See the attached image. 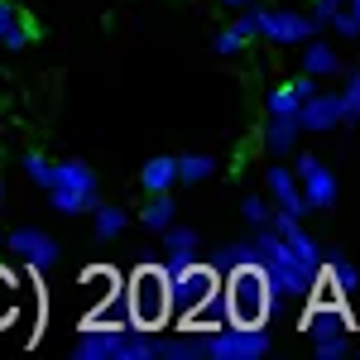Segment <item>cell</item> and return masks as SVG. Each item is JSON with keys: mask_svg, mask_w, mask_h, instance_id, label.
<instances>
[{"mask_svg": "<svg viewBox=\"0 0 360 360\" xmlns=\"http://www.w3.org/2000/svg\"><path fill=\"white\" fill-rule=\"evenodd\" d=\"M250 240H255V264L264 269L269 288H274V298H293V303H303L307 293H312V283H317V274H307V269H303V259L293 255V245L278 236L274 226H250Z\"/></svg>", "mask_w": 360, "mask_h": 360, "instance_id": "obj_1", "label": "cell"}, {"mask_svg": "<svg viewBox=\"0 0 360 360\" xmlns=\"http://www.w3.org/2000/svg\"><path fill=\"white\" fill-rule=\"evenodd\" d=\"M72 360H164V336L139 327H82L72 341Z\"/></svg>", "mask_w": 360, "mask_h": 360, "instance_id": "obj_2", "label": "cell"}, {"mask_svg": "<svg viewBox=\"0 0 360 360\" xmlns=\"http://www.w3.org/2000/svg\"><path fill=\"white\" fill-rule=\"evenodd\" d=\"M221 298H226V312H231L236 327H269V312L278 307L274 288H269L259 264H240V269L221 274Z\"/></svg>", "mask_w": 360, "mask_h": 360, "instance_id": "obj_3", "label": "cell"}, {"mask_svg": "<svg viewBox=\"0 0 360 360\" xmlns=\"http://www.w3.org/2000/svg\"><path fill=\"white\" fill-rule=\"evenodd\" d=\"M125 303H130V327L139 332H164L173 322V303H168V274L164 264H135V274L125 278Z\"/></svg>", "mask_w": 360, "mask_h": 360, "instance_id": "obj_4", "label": "cell"}, {"mask_svg": "<svg viewBox=\"0 0 360 360\" xmlns=\"http://www.w3.org/2000/svg\"><path fill=\"white\" fill-rule=\"evenodd\" d=\"M49 207H53L58 217H86L96 202H101V178H96V168L86 164V159H53V178H49Z\"/></svg>", "mask_w": 360, "mask_h": 360, "instance_id": "obj_5", "label": "cell"}, {"mask_svg": "<svg viewBox=\"0 0 360 360\" xmlns=\"http://www.w3.org/2000/svg\"><path fill=\"white\" fill-rule=\"evenodd\" d=\"M202 356L207 360H264V356H274V336H269V327L226 322V327L202 332Z\"/></svg>", "mask_w": 360, "mask_h": 360, "instance_id": "obj_6", "label": "cell"}, {"mask_svg": "<svg viewBox=\"0 0 360 360\" xmlns=\"http://www.w3.org/2000/svg\"><path fill=\"white\" fill-rule=\"evenodd\" d=\"M312 34H327L317 29V20L307 10H288V5H255V39L274 44V49H298Z\"/></svg>", "mask_w": 360, "mask_h": 360, "instance_id": "obj_7", "label": "cell"}, {"mask_svg": "<svg viewBox=\"0 0 360 360\" xmlns=\"http://www.w3.org/2000/svg\"><path fill=\"white\" fill-rule=\"evenodd\" d=\"M293 173H298V188H303V202L307 212H332L336 197H341V183H336V173L312 149H293Z\"/></svg>", "mask_w": 360, "mask_h": 360, "instance_id": "obj_8", "label": "cell"}, {"mask_svg": "<svg viewBox=\"0 0 360 360\" xmlns=\"http://www.w3.org/2000/svg\"><path fill=\"white\" fill-rule=\"evenodd\" d=\"M5 255H15L20 264H25L29 274H44V269H53L58 264V240L44 231V226H15V231H5V240H0Z\"/></svg>", "mask_w": 360, "mask_h": 360, "instance_id": "obj_9", "label": "cell"}, {"mask_svg": "<svg viewBox=\"0 0 360 360\" xmlns=\"http://www.w3.org/2000/svg\"><path fill=\"white\" fill-rule=\"evenodd\" d=\"M221 288V274L207 264V259H193L188 269H178V274H168V303H173V317H183V312H193L202 298H212Z\"/></svg>", "mask_w": 360, "mask_h": 360, "instance_id": "obj_10", "label": "cell"}, {"mask_svg": "<svg viewBox=\"0 0 360 360\" xmlns=\"http://www.w3.org/2000/svg\"><path fill=\"white\" fill-rule=\"evenodd\" d=\"M264 197H269V207L288 212V217H312L307 202H303V188H298V173H293V164H283V159H274V164L264 168Z\"/></svg>", "mask_w": 360, "mask_h": 360, "instance_id": "obj_11", "label": "cell"}, {"mask_svg": "<svg viewBox=\"0 0 360 360\" xmlns=\"http://www.w3.org/2000/svg\"><path fill=\"white\" fill-rule=\"evenodd\" d=\"M298 125H303V135H332V130H341V101H336V91L317 86L312 96H303Z\"/></svg>", "mask_w": 360, "mask_h": 360, "instance_id": "obj_12", "label": "cell"}, {"mask_svg": "<svg viewBox=\"0 0 360 360\" xmlns=\"http://www.w3.org/2000/svg\"><path fill=\"white\" fill-rule=\"evenodd\" d=\"M298 332L312 341V336H332V332H356L346 307L341 303H317V298H303V317H298Z\"/></svg>", "mask_w": 360, "mask_h": 360, "instance_id": "obj_13", "label": "cell"}, {"mask_svg": "<svg viewBox=\"0 0 360 360\" xmlns=\"http://www.w3.org/2000/svg\"><path fill=\"white\" fill-rule=\"evenodd\" d=\"M298 63H303L307 77H317V82H332V77L346 72V68H341V53H336V44H327L322 34H312L307 44H298Z\"/></svg>", "mask_w": 360, "mask_h": 360, "instance_id": "obj_14", "label": "cell"}, {"mask_svg": "<svg viewBox=\"0 0 360 360\" xmlns=\"http://www.w3.org/2000/svg\"><path fill=\"white\" fill-rule=\"evenodd\" d=\"M245 44H255V5L236 10V20L212 39V53L217 58H236V53H245Z\"/></svg>", "mask_w": 360, "mask_h": 360, "instance_id": "obj_15", "label": "cell"}, {"mask_svg": "<svg viewBox=\"0 0 360 360\" xmlns=\"http://www.w3.org/2000/svg\"><path fill=\"white\" fill-rule=\"evenodd\" d=\"M264 149L274 154V159H288L293 149H298V139H303V125H298V115H264Z\"/></svg>", "mask_w": 360, "mask_h": 360, "instance_id": "obj_16", "label": "cell"}, {"mask_svg": "<svg viewBox=\"0 0 360 360\" xmlns=\"http://www.w3.org/2000/svg\"><path fill=\"white\" fill-rule=\"evenodd\" d=\"M178 188V154H154L139 164V193L144 197H159Z\"/></svg>", "mask_w": 360, "mask_h": 360, "instance_id": "obj_17", "label": "cell"}, {"mask_svg": "<svg viewBox=\"0 0 360 360\" xmlns=\"http://www.w3.org/2000/svg\"><path fill=\"white\" fill-rule=\"evenodd\" d=\"M86 217H91V236H96L101 245L120 240V236H125V226H130V212H125L120 202H96Z\"/></svg>", "mask_w": 360, "mask_h": 360, "instance_id": "obj_18", "label": "cell"}, {"mask_svg": "<svg viewBox=\"0 0 360 360\" xmlns=\"http://www.w3.org/2000/svg\"><path fill=\"white\" fill-rule=\"evenodd\" d=\"M173 221H178V202H173V193L144 197V207H139V226H144V236H154V240H159Z\"/></svg>", "mask_w": 360, "mask_h": 360, "instance_id": "obj_19", "label": "cell"}, {"mask_svg": "<svg viewBox=\"0 0 360 360\" xmlns=\"http://www.w3.org/2000/svg\"><path fill=\"white\" fill-rule=\"evenodd\" d=\"M77 283H82L86 307H96L101 298H111V293H120V288H125V274H120V269H111V264H96V269H86Z\"/></svg>", "mask_w": 360, "mask_h": 360, "instance_id": "obj_20", "label": "cell"}, {"mask_svg": "<svg viewBox=\"0 0 360 360\" xmlns=\"http://www.w3.org/2000/svg\"><path fill=\"white\" fill-rule=\"evenodd\" d=\"M188 332H212V327H226L231 322V312H226V298H221V288L212 293V298H202V303L193 307V312H183L178 317Z\"/></svg>", "mask_w": 360, "mask_h": 360, "instance_id": "obj_21", "label": "cell"}, {"mask_svg": "<svg viewBox=\"0 0 360 360\" xmlns=\"http://www.w3.org/2000/svg\"><path fill=\"white\" fill-rule=\"evenodd\" d=\"M207 264L217 269V274H231V269H240V264H255V240L240 236V240H226L207 255Z\"/></svg>", "mask_w": 360, "mask_h": 360, "instance_id": "obj_22", "label": "cell"}, {"mask_svg": "<svg viewBox=\"0 0 360 360\" xmlns=\"http://www.w3.org/2000/svg\"><path fill=\"white\" fill-rule=\"evenodd\" d=\"M221 173V164L212 159V154H178V188H202L207 178H217Z\"/></svg>", "mask_w": 360, "mask_h": 360, "instance_id": "obj_23", "label": "cell"}, {"mask_svg": "<svg viewBox=\"0 0 360 360\" xmlns=\"http://www.w3.org/2000/svg\"><path fill=\"white\" fill-rule=\"evenodd\" d=\"M336 101H341V125H360V68L341 72Z\"/></svg>", "mask_w": 360, "mask_h": 360, "instance_id": "obj_24", "label": "cell"}, {"mask_svg": "<svg viewBox=\"0 0 360 360\" xmlns=\"http://www.w3.org/2000/svg\"><path fill=\"white\" fill-rule=\"evenodd\" d=\"M20 274H10L5 264H0V327H15V317H20Z\"/></svg>", "mask_w": 360, "mask_h": 360, "instance_id": "obj_25", "label": "cell"}, {"mask_svg": "<svg viewBox=\"0 0 360 360\" xmlns=\"http://www.w3.org/2000/svg\"><path fill=\"white\" fill-rule=\"evenodd\" d=\"M307 346H312V356H317V360H351V356H356V341H351V332L312 336Z\"/></svg>", "mask_w": 360, "mask_h": 360, "instance_id": "obj_26", "label": "cell"}, {"mask_svg": "<svg viewBox=\"0 0 360 360\" xmlns=\"http://www.w3.org/2000/svg\"><path fill=\"white\" fill-rule=\"evenodd\" d=\"M20 168H25V178L39 188V193H44V188H49V178H53V159H49V154H39V149H29L25 159H20Z\"/></svg>", "mask_w": 360, "mask_h": 360, "instance_id": "obj_27", "label": "cell"}, {"mask_svg": "<svg viewBox=\"0 0 360 360\" xmlns=\"http://www.w3.org/2000/svg\"><path fill=\"white\" fill-rule=\"evenodd\" d=\"M159 240H164V255H168V250H202V231H197V226H178V221H173Z\"/></svg>", "mask_w": 360, "mask_h": 360, "instance_id": "obj_28", "label": "cell"}, {"mask_svg": "<svg viewBox=\"0 0 360 360\" xmlns=\"http://www.w3.org/2000/svg\"><path fill=\"white\" fill-rule=\"evenodd\" d=\"M269 212H274V207H269V197H264V193L240 197V217H245V226H264V221H269Z\"/></svg>", "mask_w": 360, "mask_h": 360, "instance_id": "obj_29", "label": "cell"}, {"mask_svg": "<svg viewBox=\"0 0 360 360\" xmlns=\"http://www.w3.org/2000/svg\"><path fill=\"white\" fill-rule=\"evenodd\" d=\"M0 49H5V53H25V49H29V25H25V20H15V25L5 29Z\"/></svg>", "mask_w": 360, "mask_h": 360, "instance_id": "obj_30", "label": "cell"}, {"mask_svg": "<svg viewBox=\"0 0 360 360\" xmlns=\"http://www.w3.org/2000/svg\"><path fill=\"white\" fill-rule=\"evenodd\" d=\"M193 259H202V250H168L159 264H164V274H178V269H188Z\"/></svg>", "mask_w": 360, "mask_h": 360, "instance_id": "obj_31", "label": "cell"}, {"mask_svg": "<svg viewBox=\"0 0 360 360\" xmlns=\"http://www.w3.org/2000/svg\"><path fill=\"white\" fill-rule=\"evenodd\" d=\"M336 10H341V0H312V5H307V15L317 20V29H327V25H332V15H336Z\"/></svg>", "mask_w": 360, "mask_h": 360, "instance_id": "obj_32", "label": "cell"}, {"mask_svg": "<svg viewBox=\"0 0 360 360\" xmlns=\"http://www.w3.org/2000/svg\"><path fill=\"white\" fill-rule=\"evenodd\" d=\"M327 29H336V34H341V39H351V44L360 39V25L351 20V15H346V10H336V15H332V25H327Z\"/></svg>", "mask_w": 360, "mask_h": 360, "instance_id": "obj_33", "label": "cell"}, {"mask_svg": "<svg viewBox=\"0 0 360 360\" xmlns=\"http://www.w3.org/2000/svg\"><path fill=\"white\" fill-rule=\"evenodd\" d=\"M15 20H20V10H15L10 0H0V39H5V29L15 25Z\"/></svg>", "mask_w": 360, "mask_h": 360, "instance_id": "obj_34", "label": "cell"}, {"mask_svg": "<svg viewBox=\"0 0 360 360\" xmlns=\"http://www.w3.org/2000/svg\"><path fill=\"white\" fill-rule=\"evenodd\" d=\"M341 10H346V15H351V20L360 25V0H341Z\"/></svg>", "mask_w": 360, "mask_h": 360, "instance_id": "obj_35", "label": "cell"}, {"mask_svg": "<svg viewBox=\"0 0 360 360\" xmlns=\"http://www.w3.org/2000/svg\"><path fill=\"white\" fill-rule=\"evenodd\" d=\"M217 5H226V10H245V5H255V0H217Z\"/></svg>", "mask_w": 360, "mask_h": 360, "instance_id": "obj_36", "label": "cell"}, {"mask_svg": "<svg viewBox=\"0 0 360 360\" xmlns=\"http://www.w3.org/2000/svg\"><path fill=\"white\" fill-rule=\"evenodd\" d=\"M0 207H5V178H0Z\"/></svg>", "mask_w": 360, "mask_h": 360, "instance_id": "obj_37", "label": "cell"}, {"mask_svg": "<svg viewBox=\"0 0 360 360\" xmlns=\"http://www.w3.org/2000/svg\"><path fill=\"white\" fill-rule=\"evenodd\" d=\"M0 240H5V231H0Z\"/></svg>", "mask_w": 360, "mask_h": 360, "instance_id": "obj_38", "label": "cell"}]
</instances>
